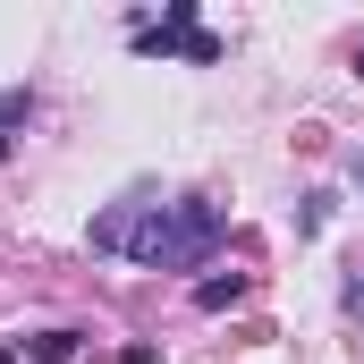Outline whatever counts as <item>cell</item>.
Wrapping results in <instances>:
<instances>
[{"instance_id":"7","label":"cell","mask_w":364,"mask_h":364,"mask_svg":"<svg viewBox=\"0 0 364 364\" xmlns=\"http://www.w3.org/2000/svg\"><path fill=\"white\" fill-rule=\"evenodd\" d=\"M356 68H364V51H356Z\"/></svg>"},{"instance_id":"6","label":"cell","mask_w":364,"mask_h":364,"mask_svg":"<svg viewBox=\"0 0 364 364\" xmlns=\"http://www.w3.org/2000/svg\"><path fill=\"white\" fill-rule=\"evenodd\" d=\"M356 186H364V153H356Z\"/></svg>"},{"instance_id":"5","label":"cell","mask_w":364,"mask_h":364,"mask_svg":"<svg viewBox=\"0 0 364 364\" xmlns=\"http://www.w3.org/2000/svg\"><path fill=\"white\" fill-rule=\"evenodd\" d=\"M119 364H161V348H127V356H119Z\"/></svg>"},{"instance_id":"2","label":"cell","mask_w":364,"mask_h":364,"mask_svg":"<svg viewBox=\"0 0 364 364\" xmlns=\"http://www.w3.org/2000/svg\"><path fill=\"white\" fill-rule=\"evenodd\" d=\"M136 220H144V203H110V212L93 220V246H102V255H136Z\"/></svg>"},{"instance_id":"4","label":"cell","mask_w":364,"mask_h":364,"mask_svg":"<svg viewBox=\"0 0 364 364\" xmlns=\"http://www.w3.org/2000/svg\"><path fill=\"white\" fill-rule=\"evenodd\" d=\"M26 110H34V102H26V93H0V161H9V127H17V119H26Z\"/></svg>"},{"instance_id":"1","label":"cell","mask_w":364,"mask_h":364,"mask_svg":"<svg viewBox=\"0 0 364 364\" xmlns=\"http://www.w3.org/2000/svg\"><path fill=\"white\" fill-rule=\"evenodd\" d=\"M220 229H229V212H220L212 195L144 203V220H136V263H153V272H195V263L220 246Z\"/></svg>"},{"instance_id":"8","label":"cell","mask_w":364,"mask_h":364,"mask_svg":"<svg viewBox=\"0 0 364 364\" xmlns=\"http://www.w3.org/2000/svg\"><path fill=\"white\" fill-rule=\"evenodd\" d=\"M0 364H17V356H0Z\"/></svg>"},{"instance_id":"3","label":"cell","mask_w":364,"mask_h":364,"mask_svg":"<svg viewBox=\"0 0 364 364\" xmlns=\"http://www.w3.org/2000/svg\"><path fill=\"white\" fill-rule=\"evenodd\" d=\"M237 296H246V279L229 272V279H203V288H195V305H203V314H220V305H237Z\"/></svg>"}]
</instances>
